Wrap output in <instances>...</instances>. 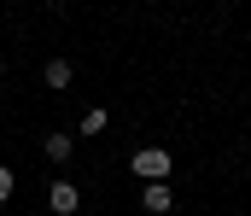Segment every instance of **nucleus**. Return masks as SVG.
I'll return each mask as SVG.
<instances>
[{"label": "nucleus", "mask_w": 251, "mask_h": 216, "mask_svg": "<svg viewBox=\"0 0 251 216\" xmlns=\"http://www.w3.org/2000/svg\"><path fill=\"white\" fill-rule=\"evenodd\" d=\"M140 205H146L152 216H170V211H176V193H170V181H146V187H140Z\"/></svg>", "instance_id": "nucleus-3"}, {"label": "nucleus", "mask_w": 251, "mask_h": 216, "mask_svg": "<svg viewBox=\"0 0 251 216\" xmlns=\"http://www.w3.org/2000/svg\"><path fill=\"white\" fill-rule=\"evenodd\" d=\"M53 6H64V0H53Z\"/></svg>", "instance_id": "nucleus-9"}, {"label": "nucleus", "mask_w": 251, "mask_h": 216, "mask_svg": "<svg viewBox=\"0 0 251 216\" xmlns=\"http://www.w3.org/2000/svg\"><path fill=\"white\" fill-rule=\"evenodd\" d=\"M41 152H47L53 164H70V158H76V141H70L64 129H47V135H41Z\"/></svg>", "instance_id": "nucleus-4"}, {"label": "nucleus", "mask_w": 251, "mask_h": 216, "mask_svg": "<svg viewBox=\"0 0 251 216\" xmlns=\"http://www.w3.org/2000/svg\"><path fill=\"white\" fill-rule=\"evenodd\" d=\"M47 211H53V216H76V211H82V193H76V181H64V175H59V181L47 187Z\"/></svg>", "instance_id": "nucleus-2"}, {"label": "nucleus", "mask_w": 251, "mask_h": 216, "mask_svg": "<svg viewBox=\"0 0 251 216\" xmlns=\"http://www.w3.org/2000/svg\"><path fill=\"white\" fill-rule=\"evenodd\" d=\"M41 82H47V88H70V82H76V65H64V59H47Z\"/></svg>", "instance_id": "nucleus-5"}, {"label": "nucleus", "mask_w": 251, "mask_h": 216, "mask_svg": "<svg viewBox=\"0 0 251 216\" xmlns=\"http://www.w3.org/2000/svg\"><path fill=\"white\" fill-rule=\"evenodd\" d=\"M105 123H111V117H105V105H88L76 129H82V135H105Z\"/></svg>", "instance_id": "nucleus-6"}, {"label": "nucleus", "mask_w": 251, "mask_h": 216, "mask_svg": "<svg viewBox=\"0 0 251 216\" xmlns=\"http://www.w3.org/2000/svg\"><path fill=\"white\" fill-rule=\"evenodd\" d=\"M0 76H6V59H0Z\"/></svg>", "instance_id": "nucleus-8"}, {"label": "nucleus", "mask_w": 251, "mask_h": 216, "mask_svg": "<svg viewBox=\"0 0 251 216\" xmlns=\"http://www.w3.org/2000/svg\"><path fill=\"white\" fill-rule=\"evenodd\" d=\"M128 169H134L140 181H170V169H176V158H170L164 146H140V152L128 158Z\"/></svg>", "instance_id": "nucleus-1"}, {"label": "nucleus", "mask_w": 251, "mask_h": 216, "mask_svg": "<svg viewBox=\"0 0 251 216\" xmlns=\"http://www.w3.org/2000/svg\"><path fill=\"white\" fill-rule=\"evenodd\" d=\"M12 193H18V175H12V169H6V164H0V205H6V199H12Z\"/></svg>", "instance_id": "nucleus-7"}]
</instances>
